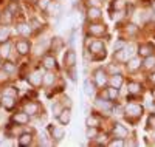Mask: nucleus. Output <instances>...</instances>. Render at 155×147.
I'll use <instances>...</instances> for the list:
<instances>
[{"label":"nucleus","mask_w":155,"mask_h":147,"mask_svg":"<svg viewBox=\"0 0 155 147\" xmlns=\"http://www.w3.org/2000/svg\"><path fill=\"white\" fill-rule=\"evenodd\" d=\"M124 115L127 119H130V121H137V119L141 118V115H143V107H141L140 104H127V107L124 109Z\"/></svg>","instance_id":"nucleus-2"},{"label":"nucleus","mask_w":155,"mask_h":147,"mask_svg":"<svg viewBox=\"0 0 155 147\" xmlns=\"http://www.w3.org/2000/svg\"><path fill=\"white\" fill-rule=\"evenodd\" d=\"M112 112H113V115H123L124 113V109H123V107L121 105H116V107H112Z\"/></svg>","instance_id":"nucleus-43"},{"label":"nucleus","mask_w":155,"mask_h":147,"mask_svg":"<svg viewBox=\"0 0 155 147\" xmlns=\"http://www.w3.org/2000/svg\"><path fill=\"white\" fill-rule=\"evenodd\" d=\"M147 126H149V129L155 130V113H150V115H149V118H147Z\"/></svg>","instance_id":"nucleus-41"},{"label":"nucleus","mask_w":155,"mask_h":147,"mask_svg":"<svg viewBox=\"0 0 155 147\" xmlns=\"http://www.w3.org/2000/svg\"><path fill=\"white\" fill-rule=\"evenodd\" d=\"M85 124H87V127H99L101 126V118L96 116V115H90L85 119Z\"/></svg>","instance_id":"nucleus-26"},{"label":"nucleus","mask_w":155,"mask_h":147,"mask_svg":"<svg viewBox=\"0 0 155 147\" xmlns=\"http://www.w3.org/2000/svg\"><path fill=\"white\" fill-rule=\"evenodd\" d=\"M109 84L110 87H115V88H121V85L124 84V77L121 73H115L109 77Z\"/></svg>","instance_id":"nucleus-17"},{"label":"nucleus","mask_w":155,"mask_h":147,"mask_svg":"<svg viewBox=\"0 0 155 147\" xmlns=\"http://www.w3.org/2000/svg\"><path fill=\"white\" fill-rule=\"evenodd\" d=\"M152 11L155 12V0H153V2H152Z\"/></svg>","instance_id":"nucleus-48"},{"label":"nucleus","mask_w":155,"mask_h":147,"mask_svg":"<svg viewBox=\"0 0 155 147\" xmlns=\"http://www.w3.org/2000/svg\"><path fill=\"white\" fill-rule=\"evenodd\" d=\"M102 17V11L99 9V6H88L87 9V19L92 20V22H96Z\"/></svg>","instance_id":"nucleus-14"},{"label":"nucleus","mask_w":155,"mask_h":147,"mask_svg":"<svg viewBox=\"0 0 155 147\" xmlns=\"http://www.w3.org/2000/svg\"><path fill=\"white\" fill-rule=\"evenodd\" d=\"M135 48L132 47V45H126L123 50H120V51H115V54H113V57L116 59V60H120V62H127L130 57H134V54H135V51H134Z\"/></svg>","instance_id":"nucleus-4"},{"label":"nucleus","mask_w":155,"mask_h":147,"mask_svg":"<svg viewBox=\"0 0 155 147\" xmlns=\"http://www.w3.org/2000/svg\"><path fill=\"white\" fill-rule=\"evenodd\" d=\"M126 45H127V42L124 41V39H120V41H116V42H115V45H113V51H120V50H123Z\"/></svg>","instance_id":"nucleus-38"},{"label":"nucleus","mask_w":155,"mask_h":147,"mask_svg":"<svg viewBox=\"0 0 155 147\" xmlns=\"http://www.w3.org/2000/svg\"><path fill=\"white\" fill-rule=\"evenodd\" d=\"M9 50H11V44H9V41L5 42V44H2V45H0V56L8 57V56H9Z\"/></svg>","instance_id":"nucleus-34"},{"label":"nucleus","mask_w":155,"mask_h":147,"mask_svg":"<svg viewBox=\"0 0 155 147\" xmlns=\"http://www.w3.org/2000/svg\"><path fill=\"white\" fill-rule=\"evenodd\" d=\"M8 9L12 12V14H16V12L19 11V5H17L16 2H12V3H9V5H8Z\"/></svg>","instance_id":"nucleus-44"},{"label":"nucleus","mask_w":155,"mask_h":147,"mask_svg":"<svg viewBox=\"0 0 155 147\" xmlns=\"http://www.w3.org/2000/svg\"><path fill=\"white\" fill-rule=\"evenodd\" d=\"M42 65H44V68H47V70H54L56 68V59L51 54H45L42 57Z\"/></svg>","instance_id":"nucleus-21"},{"label":"nucleus","mask_w":155,"mask_h":147,"mask_svg":"<svg viewBox=\"0 0 155 147\" xmlns=\"http://www.w3.org/2000/svg\"><path fill=\"white\" fill-rule=\"evenodd\" d=\"M17 33L23 37H30L33 34V28L31 25L27 23V22H22V23H17Z\"/></svg>","instance_id":"nucleus-16"},{"label":"nucleus","mask_w":155,"mask_h":147,"mask_svg":"<svg viewBox=\"0 0 155 147\" xmlns=\"http://www.w3.org/2000/svg\"><path fill=\"white\" fill-rule=\"evenodd\" d=\"M101 2H102V0H87L88 6H99V5H101Z\"/></svg>","instance_id":"nucleus-45"},{"label":"nucleus","mask_w":155,"mask_h":147,"mask_svg":"<svg viewBox=\"0 0 155 147\" xmlns=\"http://www.w3.org/2000/svg\"><path fill=\"white\" fill-rule=\"evenodd\" d=\"M12 17H14V14H12V12L6 8L3 12H2V16H0V19H2V22L5 23V25H8V23H11L12 22Z\"/></svg>","instance_id":"nucleus-31"},{"label":"nucleus","mask_w":155,"mask_h":147,"mask_svg":"<svg viewBox=\"0 0 155 147\" xmlns=\"http://www.w3.org/2000/svg\"><path fill=\"white\" fill-rule=\"evenodd\" d=\"M129 88H127V91L130 93L132 96H137V95H140V91H141V85L138 84V82H129V85H127Z\"/></svg>","instance_id":"nucleus-29"},{"label":"nucleus","mask_w":155,"mask_h":147,"mask_svg":"<svg viewBox=\"0 0 155 147\" xmlns=\"http://www.w3.org/2000/svg\"><path fill=\"white\" fill-rule=\"evenodd\" d=\"M141 67H143V60H141L140 57H137V56H134V57H130L127 60V70L129 71H138Z\"/></svg>","instance_id":"nucleus-15"},{"label":"nucleus","mask_w":155,"mask_h":147,"mask_svg":"<svg viewBox=\"0 0 155 147\" xmlns=\"http://www.w3.org/2000/svg\"><path fill=\"white\" fill-rule=\"evenodd\" d=\"M56 119L59 121L61 126H68V124H70V119H71V110H70V107H64L62 112H61V115H59Z\"/></svg>","instance_id":"nucleus-13"},{"label":"nucleus","mask_w":155,"mask_h":147,"mask_svg":"<svg viewBox=\"0 0 155 147\" xmlns=\"http://www.w3.org/2000/svg\"><path fill=\"white\" fill-rule=\"evenodd\" d=\"M88 34L90 36H102V34H104L106 31H107V26L104 25V23H92V25H90L88 26Z\"/></svg>","instance_id":"nucleus-11"},{"label":"nucleus","mask_w":155,"mask_h":147,"mask_svg":"<svg viewBox=\"0 0 155 147\" xmlns=\"http://www.w3.org/2000/svg\"><path fill=\"white\" fill-rule=\"evenodd\" d=\"M112 132H113V136H115V138L126 139V138L129 136V130H127V127H124V126L120 124V122H115V124H113Z\"/></svg>","instance_id":"nucleus-10"},{"label":"nucleus","mask_w":155,"mask_h":147,"mask_svg":"<svg viewBox=\"0 0 155 147\" xmlns=\"http://www.w3.org/2000/svg\"><path fill=\"white\" fill-rule=\"evenodd\" d=\"M143 67L146 70H153L155 68V56H147L146 59H144V62H143Z\"/></svg>","instance_id":"nucleus-32"},{"label":"nucleus","mask_w":155,"mask_h":147,"mask_svg":"<svg viewBox=\"0 0 155 147\" xmlns=\"http://www.w3.org/2000/svg\"><path fill=\"white\" fill-rule=\"evenodd\" d=\"M16 50L20 56H27L30 50H31V44L27 41V39H20V41L16 42Z\"/></svg>","instance_id":"nucleus-12"},{"label":"nucleus","mask_w":155,"mask_h":147,"mask_svg":"<svg viewBox=\"0 0 155 147\" xmlns=\"http://www.w3.org/2000/svg\"><path fill=\"white\" fill-rule=\"evenodd\" d=\"M3 95H8V96H14V98H17L19 90H17L16 87H6V88L3 90Z\"/></svg>","instance_id":"nucleus-35"},{"label":"nucleus","mask_w":155,"mask_h":147,"mask_svg":"<svg viewBox=\"0 0 155 147\" xmlns=\"http://www.w3.org/2000/svg\"><path fill=\"white\" fill-rule=\"evenodd\" d=\"M93 77H95V85L98 88H102L109 84V74L104 68H96L93 71Z\"/></svg>","instance_id":"nucleus-3"},{"label":"nucleus","mask_w":155,"mask_h":147,"mask_svg":"<svg viewBox=\"0 0 155 147\" xmlns=\"http://www.w3.org/2000/svg\"><path fill=\"white\" fill-rule=\"evenodd\" d=\"M152 51H153V45L152 44H143V45H140V56H143V57H147L152 54Z\"/></svg>","instance_id":"nucleus-25"},{"label":"nucleus","mask_w":155,"mask_h":147,"mask_svg":"<svg viewBox=\"0 0 155 147\" xmlns=\"http://www.w3.org/2000/svg\"><path fill=\"white\" fill-rule=\"evenodd\" d=\"M85 136H87L88 139H96V138L99 136V129H98V127H87Z\"/></svg>","instance_id":"nucleus-30"},{"label":"nucleus","mask_w":155,"mask_h":147,"mask_svg":"<svg viewBox=\"0 0 155 147\" xmlns=\"http://www.w3.org/2000/svg\"><path fill=\"white\" fill-rule=\"evenodd\" d=\"M64 65H65L67 70L74 68V65H76V53H74V50H67L65 51V54H64Z\"/></svg>","instance_id":"nucleus-8"},{"label":"nucleus","mask_w":155,"mask_h":147,"mask_svg":"<svg viewBox=\"0 0 155 147\" xmlns=\"http://www.w3.org/2000/svg\"><path fill=\"white\" fill-rule=\"evenodd\" d=\"M149 82H152V84H155V73H152V74H149Z\"/></svg>","instance_id":"nucleus-47"},{"label":"nucleus","mask_w":155,"mask_h":147,"mask_svg":"<svg viewBox=\"0 0 155 147\" xmlns=\"http://www.w3.org/2000/svg\"><path fill=\"white\" fill-rule=\"evenodd\" d=\"M30 118L31 116L28 113H25V112H16L14 115L11 116V121L16 122L17 126H25V124L30 122Z\"/></svg>","instance_id":"nucleus-9"},{"label":"nucleus","mask_w":155,"mask_h":147,"mask_svg":"<svg viewBox=\"0 0 155 147\" xmlns=\"http://www.w3.org/2000/svg\"><path fill=\"white\" fill-rule=\"evenodd\" d=\"M41 110H42L41 104L36 102V101H28L27 104L23 105V112H25V113H28L30 116H36V115H39V112H41Z\"/></svg>","instance_id":"nucleus-6"},{"label":"nucleus","mask_w":155,"mask_h":147,"mask_svg":"<svg viewBox=\"0 0 155 147\" xmlns=\"http://www.w3.org/2000/svg\"><path fill=\"white\" fill-rule=\"evenodd\" d=\"M8 79H9V73L5 71V70L2 68V70H0V84H2V82H6Z\"/></svg>","instance_id":"nucleus-42"},{"label":"nucleus","mask_w":155,"mask_h":147,"mask_svg":"<svg viewBox=\"0 0 155 147\" xmlns=\"http://www.w3.org/2000/svg\"><path fill=\"white\" fill-rule=\"evenodd\" d=\"M54 81H56V74L53 73V70H48V71L44 74V85L50 87L51 84H54Z\"/></svg>","instance_id":"nucleus-27"},{"label":"nucleus","mask_w":155,"mask_h":147,"mask_svg":"<svg viewBox=\"0 0 155 147\" xmlns=\"http://www.w3.org/2000/svg\"><path fill=\"white\" fill-rule=\"evenodd\" d=\"M95 107H96V109H99V110H102V112H109V110H112V102H110V99H104V101H102L101 98H98L96 101H95Z\"/></svg>","instance_id":"nucleus-18"},{"label":"nucleus","mask_w":155,"mask_h":147,"mask_svg":"<svg viewBox=\"0 0 155 147\" xmlns=\"http://www.w3.org/2000/svg\"><path fill=\"white\" fill-rule=\"evenodd\" d=\"M107 145H112V147H120V145H126V142H124V139H121V138H116V139H113V141H110V142H107Z\"/></svg>","instance_id":"nucleus-40"},{"label":"nucleus","mask_w":155,"mask_h":147,"mask_svg":"<svg viewBox=\"0 0 155 147\" xmlns=\"http://www.w3.org/2000/svg\"><path fill=\"white\" fill-rule=\"evenodd\" d=\"M62 47H64V39H61V37H53L50 41V50L51 51L59 53L62 50Z\"/></svg>","instance_id":"nucleus-22"},{"label":"nucleus","mask_w":155,"mask_h":147,"mask_svg":"<svg viewBox=\"0 0 155 147\" xmlns=\"http://www.w3.org/2000/svg\"><path fill=\"white\" fill-rule=\"evenodd\" d=\"M9 37H11V30L8 28L6 25H2V26H0V45L8 42Z\"/></svg>","instance_id":"nucleus-24"},{"label":"nucleus","mask_w":155,"mask_h":147,"mask_svg":"<svg viewBox=\"0 0 155 147\" xmlns=\"http://www.w3.org/2000/svg\"><path fill=\"white\" fill-rule=\"evenodd\" d=\"M16 98L14 96H8V95H2V105L6 110H12L16 107Z\"/></svg>","instance_id":"nucleus-20"},{"label":"nucleus","mask_w":155,"mask_h":147,"mask_svg":"<svg viewBox=\"0 0 155 147\" xmlns=\"http://www.w3.org/2000/svg\"><path fill=\"white\" fill-rule=\"evenodd\" d=\"M112 8L115 9H124L126 8V0H112Z\"/></svg>","instance_id":"nucleus-36"},{"label":"nucleus","mask_w":155,"mask_h":147,"mask_svg":"<svg viewBox=\"0 0 155 147\" xmlns=\"http://www.w3.org/2000/svg\"><path fill=\"white\" fill-rule=\"evenodd\" d=\"M2 68H3L5 71H8V73L11 74L12 71H16V65L12 64V62H5V64H3V67H2Z\"/></svg>","instance_id":"nucleus-39"},{"label":"nucleus","mask_w":155,"mask_h":147,"mask_svg":"<svg viewBox=\"0 0 155 147\" xmlns=\"http://www.w3.org/2000/svg\"><path fill=\"white\" fill-rule=\"evenodd\" d=\"M62 109H64V104H62V102H54L53 105H51V113H53V116L58 118V116L61 115Z\"/></svg>","instance_id":"nucleus-33"},{"label":"nucleus","mask_w":155,"mask_h":147,"mask_svg":"<svg viewBox=\"0 0 155 147\" xmlns=\"http://www.w3.org/2000/svg\"><path fill=\"white\" fill-rule=\"evenodd\" d=\"M28 84L30 85H33V87H41L42 84H44V74L39 71V70H36V71H33V73H30L28 74Z\"/></svg>","instance_id":"nucleus-7"},{"label":"nucleus","mask_w":155,"mask_h":147,"mask_svg":"<svg viewBox=\"0 0 155 147\" xmlns=\"http://www.w3.org/2000/svg\"><path fill=\"white\" fill-rule=\"evenodd\" d=\"M17 142H19V145H22V147L31 145V144H33V135H31V133H22V135L19 136V139H17Z\"/></svg>","instance_id":"nucleus-23"},{"label":"nucleus","mask_w":155,"mask_h":147,"mask_svg":"<svg viewBox=\"0 0 155 147\" xmlns=\"http://www.w3.org/2000/svg\"><path fill=\"white\" fill-rule=\"evenodd\" d=\"M62 101H64V102H62V104H64V107H71V101H70V98H68V96H64V98H62Z\"/></svg>","instance_id":"nucleus-46"},{"label":"nucleus","mask_w":155,"mask_h":147,"mask_svg":"<svg viewBox=\"0 0 155 147\" xmlns=\"http://www.w3.org/2000/svg\"><path fill=\"white\" fill-rule=\"evenodd\" d=\"M47 130H48V135H50L51 141H54V142L62 141V139H64V136H65V132H64V129H62V127H59V126H53V124H50V126L47 127Z\"/></svg>","instance_id":"nucleus-5"},{"label":"nucleus","mask_w":155,"mask_h":147,"mask_svg":"<svg viewBox=\"0 0 155 147\" xmlns=\"http://www.w3.org/2000/svg\"><path fill=\"white\" fill-rule=\"evenodd\" d=\"M88 51L95 56L96 60H101L106 57V45L102 44V41H92L88 44Z\"/></svg>","instance_id":"nucleus-1"},{"label":"nucleus","mask_w":155,"mask_h":147,"mask_svg":"<svg viewBox=\"0 0 155 147\" xmlns=\"http://www.w3.org/2000/svg\"><path fill=\"white\" fill-rule=\"evenodd\" d=\"M50 3H51V0H37V8L41 11H47Z\"/></svg>","instance_id":"nucleus-37"},{"label":"nucleus","mask_w":155,"mask_h":147,"mask_svg":"<svg viewBox=\"0 0 155 147\" xmlns=\"http://www.w3.org/2000/svg\"><path fill=\"white\" fill-rule=\"evenodd\" d=\"M84 93H85L88 98L95 96V93H96V85H95L93 81H90V79H85V81H84Z\"/></svg>","instance_id":"nucleus-19"},{"label":"nucleus","mask_w":155,"mask_h":147,"mask_svg":"<svg viewBox=\"0 0 155 147\" xmlns=\"http://www.w3.org/2000/svg\"><path fill=\"white\" fill-rule=\"evenodd\" d=\"M106 93H107V99L116 101V99H118V96H120V88L109 87V88H106Z\"/></svg>","instance_id":"nucleus-28"}]
</instances>
